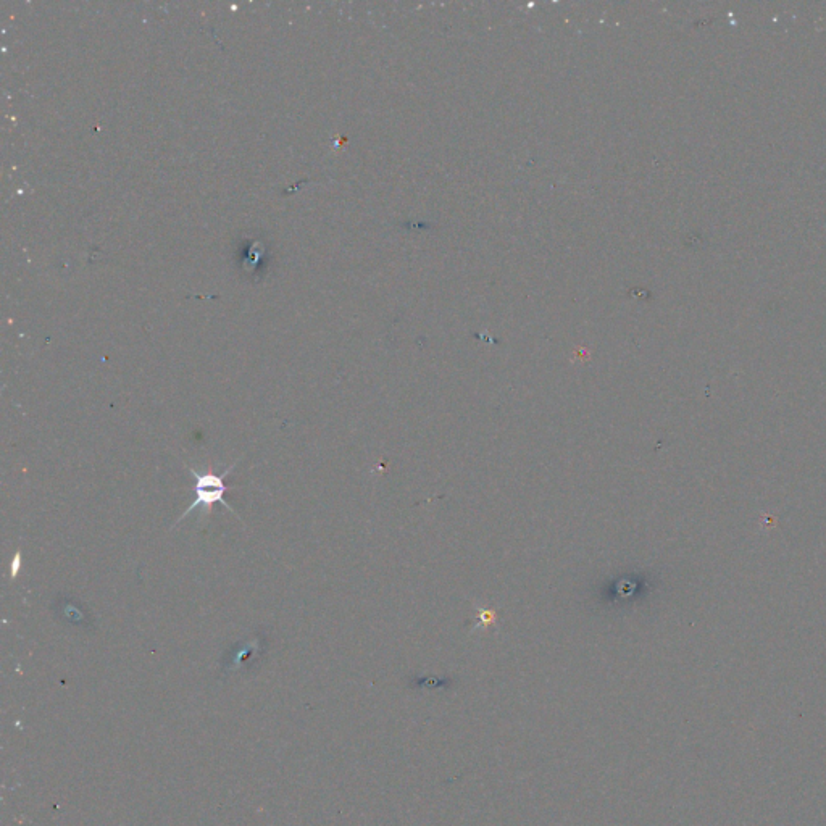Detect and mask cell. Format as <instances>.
I'll list each match as a JSON object with an SVG mask.
<instances>
[{
    "instance_id": "2",
    "label": "cell",
    "mask_w": 826,
    "mask_h": 826,
    "mask_svg": "<svg viewBox=\"0 0 826 826\" xmlns=\"http://www.w3.org/2000/svg\"><path fill=\"white\" fill-rule=\"evenodd\" d=\"M18 567H20V554H17V557H15V560H13V564H12V578H15V576H17V573H18Z\"/></svg>"
},
{
    "instance_id": "1",
    "label": "cell",
    "mask_w": 826,
    "mask_h": 826,
    "mask_svg": "<svg viewBox=\"0 0 826 826\" xmlns=\"http://www.w3.org/2000/svg\"><path fill=\"white\" fill-rule=\"evenodd\" d=\"M236 464H238V462H236ZM236 464L231 465V467L223 473H199L197 470H191L192 478L196 480V484H194L196 499H194L192 504L189 505L188 510L181 515L178 522L184 520V518L188 517L189 514H192L194 510L201 509V507L202 509H212L213 504H217V502L225 505L226 509L230 510L231 514H234V510L231 509L230 504L225 501V493L228 491L225 484V478L230 475L231 470H234Z\"/></svg>"
}]
</instances>
